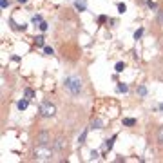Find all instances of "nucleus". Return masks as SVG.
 <instances>
[{
    "label": "nucleus",
    "mask_w": 163,
    "mask_h": 163,
    "mask_svg": "<svg viewBox=\"0 0 163 163\" xmlns=\"http://www.w3.org/2000/svg\"><path fill=\"white\" fill-rule=\"evenodd\" d=\"M63 85H65V89L69 91V94L76 96V94H80L83 83H82V78H78V76H69V78H65Z\"/></svg>",
    "instance_id": "f257e3e1"
},
{
    "label": "nucleus",
    "mask_w": 163,
    "mask_h": 163,
    "mask_svg": "<svg viewBox=\"0 0 163 163\" xmlns=\"http://www.w3.org/2000/svg\"><path fill=\"white\" fill-rule=\"evenodd\" d=\"M34 160L36 161H49L53 158V150L49 149V145H42V143H38L36 147H34Z\"/></svg>",
    "instance_id": "f03ea898"
},
{
    "label": "nucleus",
    "mask_w": 163,
    "mask_h": 163,
    "mask_svg": "<svg viewBox=\"0 0 163 163\" xmlns=\"http://www.w3.org/2000/svg\"><path fill=\"white\" fill-rule=\"evenodd\" d=\"M40 114L44 118H53L54 114H56V107H54V103L51 102H44L40 105Z\"/></svg>",
    "instance_id": "7ed1b4c3"
},
{
    "label": "nucleus",
    "mask_w": 163,
    "mask_h": 163,
    "mask_svg": "<svg viewBox=\"0 0 163 163\" xmlns=\"http://www.w3.org/2000/svg\"><path fill=\"white\" fill-rule=\"evenodd\" d=\"M36 141H38V143H42V145H47V143L51 141V136H49V132H47V131H42V132H38Z\"/></svg>",
    "instance_id": "20e7f679"
},
{
    "label": "nucleus",
    "mask_w": 163,
    "mask_h": 163,
    "mask_svg": "<svg viewBox=\"0 0 163 163\" xmlns=\"http://www.w3.org/2000/svg\"><path fill=\"white\" fill-rule=\"evenodd\" d=\"M54 147H56V150H63L67 147V140H65V138H62V136H58L56 141H54Z\"/></svg>",
    "instance_id": "39448f33"
},
{
    "label": "nucleus",
    "mask_w": 163,
    "mask_h": 163,
    "mask_svg": "<svg viewBox=\"0 0 163 163\" xmlns=\"http://www.w3.org/2000/svg\"><path fill=\"white\" fill-rule=\"evenodd\" d=\"M91 127H92V129H103V120H100V118H94V120L91 121Z\"/></svg>",
    "instance_id": "423d86ee"
},
{
    "label": "nucleus",
    "mask_w": 163,
    "mask_h": 163,
    "mask_svg": "<svg viewBox=\"0 0 163 163\" xmlns=\"http://www.w3.org/2000/svg\"><path fill=\"white\" fill-rule=\"evenodd\" d=\"M27 105H29V100H27V98H24V100H20V102L16 103V107L20 109V111H26V109H27Z\"/></svg>",
    "instance_id": "0eeeda50"
},
{
    "label": "nucleus",
    "mask_w": 163,
    "mask_h": 163,
    "mask_svg": "<svg viewBox=\"0 0 163 163\" xmlns=\"http://www.w3.org/2000/svg\"><path fill=\"white\" fill-rule=\"evenodd\" d=\"M85 6H87L85 0H76V2H75V7L78 9V11H85Z\"/></svg>",
    "instance_id": "6e6552de"
},
{
    "label": "nucleus",
    "mask_w": 163,
    "mask_h": 163,
    "mask_svg": "<svg viewBox=\"0 0 163 163\" xmlns=\"http://www.w3.org/2000/svg\"><path fill=\"white\" fill-rule=\"evenodd\" d=\"M123 125H125V127H132V125H136V120H134V118H123Z\"/></svg>",
    "instance_id": "1a4fd4ad"
},
{
    "label": "nucleus",
    "mask_w": 163,
    "mask_h": 163,
    "mask_svg": "<svg viewBox=\"0 0 163 163\" xmlns=\"http://www.w3.org/2000/svg\"><path fill=\"white\" fill-rule=\"evenodd\" d=\"M34 42H36V46H40V47H44V46H46V38H44L42 34H40V36H36V38H34Z\"/></svg>",
    "instance_id": "9d476101"
},
{
    "label": "nucleus",
    "mask_w": 163,
    "mask_h": 163,
    "mask_svg": "<svg viewBox=\"0 0 163 163\" xmlns=\"http://www.w3.org/2000/svg\"><path fill=\"white\" fill-rule=\"evenodd\" d=\"M158 143H160V145H163V125L158 129Z\"/></svg>",
    "instance_id": "9b49d317"
},
{
    "label": "nucleus",
    "mask_w": 163,
    "mask_h": 163,
    "mask_svg": "<svg viewBox=\"0 0 163 163\" xmlns=\"http://www.w3.org/2000/svg\"><path fill=\"white\" fill-rule=\"evenodd\" d=\"M118 92H127L129 91V87H127V83H118Z\"/></svg>",
    "instance_id": "f8f14e48"
},
{
    "label": "nucleus",
    "mask_w": 163,
    "mask_h": 163,
    "mask_svg": "<svg viewBox=\"0 0 163 163\" xmlns=\"http://www.w3.org/2000/svg\"><path fill=\"white\" fill-rule=\"evenodd\" d=\"M114 140H116V134H114V136H112V138H111V140H107V143H105V147H107V149H109V150H111V149H112V145H114Z\"/></svg>",
    "instance_id": "ddd939ff"
},
{
    "label": "nucleus",
    "mask_w": 163,
    "mask_h": 163,
    "mask_svg": "<svg viewBox=\"0 0 163 163\" xmlns=\"http://www.w3.org/2000/svg\"><path fill=\"white\" fill-rule=\"evenodd\" d=\"M138 94H140V96H147V87L140 85V87H138Z\"/></svg>",
    "instance_id": "4468645a"
},
{
    "label": "nucleus",
    "mask_w": 163,
    "mask_h": 163,
    "mask_svg": "<svg viewBox=\"0 0 163 163\" xmlns=\"http://www.w3.org/2000/svg\"><path fill=\"white\" fill-rule=\"evenodd\" d=\"M85 138H87V129L80 134V138H78V143H80V145H82V143H85Z\"/></svg>",
    "instance_id": "2eb2a0df"
},
{
    "label": "nucleus",
    "mask_w": 163,
    "mask_h": 163,
    "mask_svg": "<svg viewBox=\"0 0 163 163\" xmlns=\"http://www.w3.org/2000/svg\"><path fill=\"white\" fill-rule=\"evenodd\" d=\"M114 69H116V73H121V71H123V69H125V63H123V62H118V63H116V67H114Z\"/></svg>",
    "instance_id": "dca6fc26"
},
{
    "label": "nucleus",
    "mask_w": 163,
    "mask_h": 163,
    "mask_svg": "<svg viewBox=\"0 0 163 163\" xmlns=\"http://www.w3.org/2000/svg\"><path fill=\"white\" fill-rule=\"evenodd\" d=\"M42 22H44V20H42V16H40V15H34V16H33V24H38V26H40Z\"/></svg>",
    "instance_id": "f3484780"
},
{
    "label": "nucleus",
    "mask_w": 163,
    "mask_h": 163,
    "mask_svg": "<svg viewBox=\"0 0 163 163\" xmlns=\"http://www.w3.org/2000/svg\"><path fill=\"white\" fill-rule=\"evenodd\" d=\"M24 94H26L27 100H31V98L34 96V92H33V89H26V92H24Z\"/></svg>",
    "instance_id": "a211bd4d"
},
{
    "label": "nucleus",
    "mask_w": 163,
    "mask_h": 163,
    "mask_svg": "<svg viewBox=\"0 0 163 163\" xmlns=\"http://www.w3.org/2000/svg\"><path fill=\"white\" fill-rule=\"evenodd\" d=\"M125 11H127V6H125V4H118V13H121V15H123Z\"/></svg>",
    "instance_id": "6ab92c4d"
},
{
    "label": "nucleus",
    "mask_w": 163,
    "mask_h": 163,
    "mask_svg": "<svg viewBox=\"0 0 163 163\" xmlns=\"http://www.w3.org/2000/svg\"><path fill=\"white\" fill-rule=\"evenodd\" d=\"M98 156H100V154H98L96 150H92V152H91V158H89V161H94V160H98Z\"/></svg>",
    "instance_id": "aec40b11"
},
{
    "label": "nucleus",
    "mask_w": 163,
    "mask_h": 163,
    "mask_svg": "<svg viewBox=\"0 0 163 163\" xmlns=\"http://www.w3.org/2000/svg\"><path fill=\"white\" fill-rule=\"evenodd\" d=\"M44 53H46V54H53L54 51H53V47H49V46H44Z\"/></svg>",
    "instance_id": "412c9836"
},
{
    "label": "nucleus",
    "mask_w": 163,
    "mask_h": 163,
    "mask_svg": "<svg viewBox=\"0 0 163 163\" xmlns=\"http://www.w3.org/2000/svg\"><path fill=\"white\" fill-rule=\"evenodd\" d=\"M158 24L163 26V11H158Z\"/></svg>",
    "instance_id": "4be33fe9"
},
{
    "label": "nucleus",
    "mask_w": 163,
    "mask_h": 163,
    "mask_svg": "<svg viewBox=\"0 0 163 163\" xmlns=\"http://www.w3.org/2000/svg\"><path fill=\"white\" fill-rule=\"evenodd\" d=\"M141 34H143V29H138V31L134 33V40H138V38H140Z\"/></svg>",
    "instance_id": "5701e85b"
},
{
    "label": "nucleus",
    "mask_w": 163,
    "mask_h": 163,
    "mask_svg": "<svg viewBox=\"0 0 163 163\" xmlns=\"http://www.w3.org/2000/svg\"><path fill=\"white\" fill-rule=\"evenodd\" d=\"M147 4H149V7H150V9H158L156 2H152V0H149V2H147Z\"/></svg>",
    "instance_id": "b1692460"
},
{
    "label": "nucleus",
    "mask_w": 163,
    "mask_h": 163,
    "mask_svg": "<svg viewBox=\"0 0 163 163\" xmlns=\"http://www.w3.org/2000/svg\"><path fill=\"white\" fill-rule=\"evenodd\" d=\"M0 6H2V9H6V7L9 6V2H7V0H2V2H0Z\"/></svg>",
    "instance_id": "393cba45"
},
{
    "label": "nucleus",
    "mask_w": 163,
    "mask_h": 163,
    "mask_svg": "<svg viewBox=\"0 0 163 163\" xmlns=\"http://www.w3.org/2000/svg\"><path fill=\"white\" fill-rule=\"evenodd\" d=\"M38 27H40L42 31H47V24H46V22H42V24H40V26H38Z\"/></svg>",
    "instance_id": "a878e982"
},
{
    "label": "nucleus",
    "mask_w": 163,
    "mask_h": 163,
    "mask_svg": "<svg viewBox=\"0 0 163 163\" xmlns=\"http://www.w3.org/2000/svg\"><path fill=\"white\" fill-rule=\"evenodd\" d=\"M105 20H107V18H105V16H103V15H102V16H100V18H98V22H100V24H103V22H105Z\"/></svg>",
    "instance_id": "bb28decb"
},
{
    "label": "nucleus",
    "mask_w": 163,
    "mask_h": 163,
    "mask_svg": "<svg viewBox=\"0 0 163 163\" xmlns=\"http://www.w3.org/2000/svg\"><path fill=\"white\" fill-rule=\"evenodd\" d=\"M160 111H161V112H163V103H160Z\"/></svg>",
    "instance_id": "cd10ccee"
},
{
    "label": "nucleus",
    "mask_w": 163,
    "mask_h": 163,
    "mask_svg": "<svg viewBox=\"0 0 163 163\" xmlns=\"http://www.w3.org/2000/svg\"><path fill=\"white\" fill-rule=\"evenodd\" d=\"M18 2H20V4H26V2H27V0H18Z\"/></svg>",
    "instance_id": "c85d7f7f"
}]
</instances>
